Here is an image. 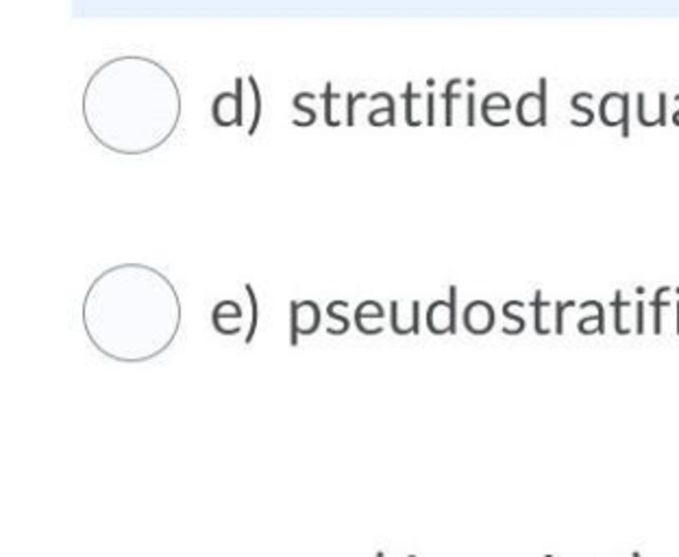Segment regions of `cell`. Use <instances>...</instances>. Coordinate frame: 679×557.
Listing matches in <instances>:
<instances>
[{
  "label": "cell",
  "instance_id": "cell-13",
  "mask_svg": "<svg viewBox=\"0 0 679 557\" xmlns=\"http://www.w3.org/2000/svg\"><path fill=\"white\" fill-rule=\"evenodd\" d=\"M326 314H329V316H331L334 320H340V324H342V329H340V336L348 331L350 322H348V318H344L342 314H338V302H331V305H329V310H326Z\"/></svg>",
  "mask_w": 679,
  "mask_h": 557
},
{
  "label": "cell",
  "instance_id": "cell-5",
  "mask_svg": "<svg viewBox=\"0 0 679 557\" xmlns=\"http://www.w3.org/2000/svg\"><path fill=\"white\" fill-rule=\"evenodd\" d=\"M320 326V307L314 300L290 302V342L298 344V336H312Z\"/></svg>",
  "mask_w": 679,
  "mask_h": 557
},
{
  "label": "cell",
  "instance_id": "cell-10",
  "mask_svg": "<svg viewBox=\"0 0 679 557\" xmlns=\"http://www.w3.org/2000/svg\"><path fill=\"white\" fill-rule=\"evenodd\" d=\"M464 324L470 333L482 336L488 333L492 324H494V310L488 305L486 300H475L464 310Z\"/></svg>",
  "mask_w": 679,
  "mask_h": 557
},
{
  "label": "cell",
  "instance_id": "cell-7",
  "mask_svg": "<svg viewBox=\"0 0 679 557\" xmlns=\"http://www.w3.org/2000/svg\"><path fill=\"white\" fill-rule=\"evenodd\" d=\"M212 118L218 126H242V100L238 90L222 92L214 98Z\"/></svg>",
  "mask_w": 679,
  "mask_h": 557
},
{
  "label": "cell",
  "instance_id": "cell-2",
  "mask_svg": "<svg viewBox=\"0 0 679 557\" xmlns=\"http://www.w3.org/2000/svg\"><path fill=\"white\" fill-rule=\"evenodd\" d=\"M83 122L107 150L142 157L164 146L181 122V90L170 70L142 55L114 57L83 90Z\"/></svg>",
  "mask_w": 679,
  "mask_h": 557
},
{
  "label": "cell",
  "instance_id": "cell-11",
  "mask_svg": "<svg viewBox=\"0 0 679 557\" xmlns=\"http://www.w3.org/2000/svg\"><path fill=\"white\" fill-rule=\"evenodd\" d=\"M418 316H420V302L418 300H412L410 314L400 312V302L398 300L390 302V326H392V331L398 333V336L418 333V329H420Z\"/></svg>",
  "mask_w": 679,
  "mask_h": 557
},
{
  "label": "cell",
  "instance_id": "cell-3",
  "mask_svg": "<svg viewBox=\"0 0 679 557\" xmlns=\"http://www.w3.org/2000/svg\"><path fill=\"white\" fill-rule=\"evenodd\" d=\"M235 90L242 100V129H246L248 137H253L257 133V126L262 122V111H264L262 90H259L253 74H248L246 81L242 77H238Z\"/></svg>",
  "mask_w": 679,
  "mask_h": 557
},
{
  "label": "cell",
  "instance_id": "cell-6",
  "mask_svg": "<svg viewBox=\"0 0 679 557\" xmlns=\"http://www.w3.org/2000/svg\"><path fill=\"white\" fill-rule=\"evenodd\" d=\"M242 318L244 310L240 302L235 300H220L216 302V307L212 310V324L218 333L222 336H235L242 331Z\"/></svg>",
  "mask_w": 679,
  "mask_h": 557
},
{
  "label": "cell",
  "instance_id": "cell-4",
  "mask_svg": "<svg viewBox=\"0 0 679 557\" xmlns=\"http://www.w3.org/2000/svg\"><path fill=\"white\" fill-rule=\"evenodd\" d=\"M427 326L436 336L458 331V288H448V300H436L427 310Z\"/></svg>",
  "mask_w": 679,
  "mask_h": 557
},
{
  "label": "cell",
  "instance_id": "cell-8",
  "mask_svg": "<svg viewBox=\"0 0 679 557\" xmlns=\"http://www.w3.org/2000/svg\"><path fill=\"white\" fill-rule=\"evenodd\" d=\"M518 118L522 124H546V79H540V94L530 92L518 100Z\"/></svg>",
  "mask_w": 679,
  "mask_h": 557
},
{
  "label": "cell",
  "instance_id": "cell-9",
  "mask_svg": "<svg viewBox=\"0 0 679 557\" xmlns=\"http://www.w3.org/2000/svg\"><path fill=\"white\" fill-rule=\"evenodd\" d=\"M384 318L386 312L377 300H364L362 305H357L355 310V324L362 333L366 336H377L384 331Z\"/></svg>",
  "mask_w": 679,
  "mask_h": 557
},
{
  "label": "cell",
  "instance_id": "cell-12",
  "mask_svg": "<svg viewBox=\"0 0 679 557\" xmlns=\"http://www.w3.org/2000/svg\"><path fill=\"white\" fill-rule=\"evenodd\" d=\"M244 290L248 294V302H250V324H248V331H246V340L244 344L248 346L250 342H253L255 333H257V322H259V302H257V294H255V288L250 286V283H244Z\"/></svg>",
  "mask_w": 679,
  "mask_h": 557
},
{
  "label": "cell",
  "instance_id": "cell-1",
  "mask_svg": "<svg viewBox=\"0 0 679 557\" xmlns=\"http://www.w3.org/2000/svg\"><path fill=\"white\" fill-rule=\"evenodd\" d=\"M181 296L170 278L142 262L116 264L85 292L81 320L92 346L114 362L144 364L181 331Z\"/></svg>",
  "mask_w": 679,
  "mask_h": 557
}]
</instances>
